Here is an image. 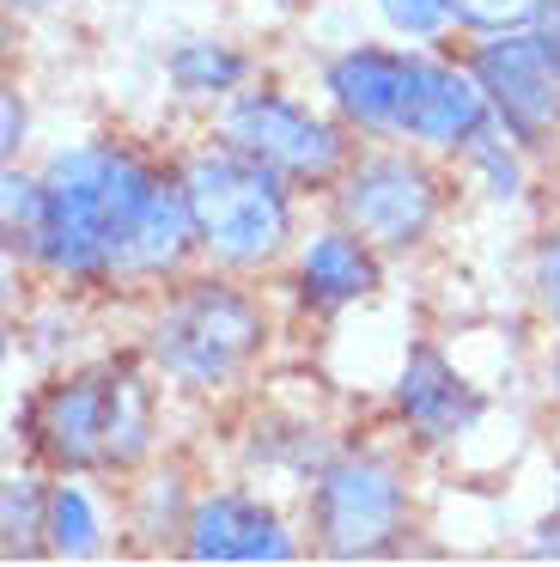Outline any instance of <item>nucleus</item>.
<instances>
[{"label": "nucleus", "instance_id": "nucleus-1", "mask_svg": "<svg viewBox=\"0 0 560 567\" xmlns=\"http://www.w3.org/2000/svg\"><path fill=\"white\" fill-rule=\"evenodd\" d=\"M7 250L61 281H165L201 250V233L177 172L92 141L61 147L37 172L31 226Z\"/></svg>", "mask_w": 560, "mask_h": 567}, {"label": "nucleus", "instance_id": "nucleus-2", "mask_svg": "<svg viewBox=\"0 0 560 567\" xmlns=\"http://www.w3.org/2000/svg\"><path fill=\"white\" fill-rule=\"evenodd\" d=\"M24 440L43 464L85 476V470H134L153 452L158 396L134 360H92L61 372L24 409Z\"/></svg>", "mask_w": 560, "mask_h": 567}, {"label": "nucleus", "instance_id": "nucleus-3", "mask_svg": "<svg viewBox=\"0 0 560 567\" xmlns=\"http://www.w3.org/2000/svg\"><path fill=\"white\" fill-rule=\"evenodd\" d=\"M177 177H183V196H189L201 250L219 269H268L292 245V226H299L292 184L256 153L231 147L226 135L195 147L177 165Z\"/></svg>", "mask_w": 560, "mask_h": 567}, {"label": "nucleus", "instance_id": "nucleus-4", "mask_svg": "<svg viewBox=\"0 0 560 567\" xmlns=\"http://www.w3.org/2000/svg\"><path fill=\"white\" fill-rule=\"evenodd\" d=\"M268 342V311L226 275H201L183 281L177 293L158 306L153 336H146V360L165 372L177 391H226Z\"/></svg>", "mask_w": 560, "mask_h": 567}, {"label": "nucleus", "instance_id": "nucleus-5", "mask_svg": "<svg viewBox=\"0 0 560 567\" xmlns=\"http://www.w3.org/2000/svg\"><path fill=\"white\" fill-rule=\"evenodd\" d=\"M219 135L231 147L256 153L262 165H274L292 189H335V177L353 165L348 153V123L323 116L311 104L287 99V92H231V104L219 111Z\"/></svg>", "mask_w": 560, "mask_h": 567}, {"label": "nucleus", "instance_id": "nucleus-6", "mask_svg": "<svg viewBox=\"0 0 560 567\" xmlns=\"http://www.w3.org/2000/svg\"><path fill=\"white\" fill-rule=\"evenodd\" d=\"M438 208H445L438 172L421 153H408V141H390L384 153H365L335 177V226L360 233L377 250L426 245Z\"/></svg>", "mask_w": 560, "mask_h": 567}, {"label": "nucleus", "instance_id": "nucleus-7", "mask_svg": "<svg viewBox=\"0 0 560 567\" xmlns=\"http://www.w3.org/2000/svg\"><path fill=\"white\" fill-rule=\"evenodd\" d=\"M408 530V482L384 457H329L311 482V537L335 561L384 555Z\"/></svg>", "mask_w": 560, "mask_h": 567}, {"label": "nucleus", "instance_id": "nucleus-8", "mask_svg": "<svg viewBox=\"0 0 560 567\" xmlns=\"http://www.w3.org/2000/svg\"><path fill=\"white\" fill-rule=\"evenodd\" d=\"M469 74L487 92L494 123L518 141L523 153L554 147L560 135V68L542 55L530 31H499V38H475Z\"/></svg>", "mask_w": 560, "mask_h": 567}, {"label": "nucleus", "instance_id": "nucleus-9", "mask_svg": "<svg viewBox=\"0 0 560 567\" xmlns=\"http://www.w3.org/2000/svg\"><path fill=\"white\" fill-rule=\"evenodd\" d=\"M421 68H426V55L360 43V50H341L335 62L323 68V92H329V104H335V116L348 128H360V135H372V141H408Z\"/></svg>", "mask_w": 560, "mask_h": 567}, {"label": "nucleus", "instance_id": "nucleus-10", "mask_svg": "<svg viewBox=\"0 0 560 567\" xmlns=\"http://www.w3.org/2000/svg\"><path fill=\"white\" fill-rule=\"evenodd\" d=\"M183 555H189V561H226V567L292 561V555H299V537H292L287 518H280L262 494L219 488V494H201V501L189 506Z\"/></svg>", "mask_w": 560, "mask_h": 567}, {"label": "nucleus", "instance_id": "nucleus-11", "mask_svg": "<svg viewBox=\"0 0 560 567\" xmlns=\"http://www.w3.org/2000/svg\"><path fill=\"white\" fill-rule=\"evenodd\" d=\"M396 415L421 445H457L481 421V391L457 379V367L433 342H414L396 372Z\"/></svg>", "mask_w": 560, "mask_h": 567}, {"label": "nucleus", "instance_id": "nucleus-12", "mask_svg": "<svg viewBox=\"0 0 560 567\" xmlns=\"http://www.w3.org/2000/svg\"><path fill=\"white\" fill-rule=\"evenodd\" d=\"M494 128L487 92L475 86L469 62H438L426 55L421 68V92H414V116H408V147L421 153H469L475 141Z\"/></svg>", "mask_w": 560, "mask_h": 567}, {"label": "nucleus", "instance_id": "nucleus-13", "mask_svg": "<svg viewBox=\"0 0 560 567\" xmlns=\"http://www.w3.org/2000/svg\"><path fill=\"white\" fill-rule=\"evenodd\" d=\"M384 250L365 245L360 233H348V226H329V233H317L311 245L299 250V269H292V293H299L304 311H348L360 306V299L377 293V281H384Z\"/></svg>", "mask_w": 560, "mask_h": 567}, {"label": "nucleus", "instance_id": "nucleus-14", "mask_svg": "<svg viewBox=\"0 0 560 567\" xmlns=\"http://www.w3.org/2000/svg\"><path fill=\"white\" fill-rule=\"evenodd\" d=\"M243 80H250V62H243L231 43H183L177 55H170V86H177V99H231V92H243Z\"/></svg>", "mask_w": 560, "mask_h": 567}, {"label": "nucleus", "instance_id": "nucleus-15", "mask_svg": "<svg viewBox=\"0 0 560 567\" xmlns=\"http://www.w3.org/2000/svg\"><path fill=\"white\" fill-rule=\"evenodd\" d=\"M97 543H104V518H97L92 494L80 482H55L49 488V555L85 561V555H97Z\"/></svg>", "mask_w": 560, "mask_h": 567}, {"label": "nucleus", "instance_id": "nucleus-16", "mask_svg": "<svg viewBox=\"0 0 560 567\" xmlns=\"http://www.w3.org/2000/svg\"><path fill=\"white\" fill-rule=\"evenodd\" d=\"M0 537L7 555H37L49 549V488L37 476H7V513H0Z\"/></svg>", "mask_w": 560, "mask_h": 567}, {"label": "nucleus", "instance_id": "nucleus-17", "mask_svg": "<svg viewBox=\"0 0 560 567\" xmlns=\"http://www.w3.org/2000/svg\"><path fill=\"white\" fill-rule=\"evenodd\" d=\"M518 153H523V147L494 123L469 153H463V159H469V172L481 177V189H487L494 202H518V189H523V165H518Z\"/></svg>", "mask_w": 560, "mask_h": 567}, {"label": "nucleus", "instance_id": "nucleus-18", "mask_svg": "<svg viewBox=\"0 0 560 567\" xmlns=\"http://www.w3.org/2000/svg\"><path fill=\"white\" fill-rule=\"evenodd\" d=\"M548 0H450V19L469 38H499V31H530V19Z\"/></svg>", "mask_w": 560, "mask_h": 567}, {"label": "nucleus", "instance_id": "nucleus-19", "mask_svg": "<svg viewBox=\"0 0 560 567\" xmlns=\"http://www.w3.org/2000/svg\"><path fill=\"white\" fill-rule=\"evenodd\" d=\"M377 19L408 43H438L457 25V19H450V0H377Z\"/></svg>", "mask_w": 560, "mask_h": 567}, {"label": "nucleus", "instance_id": "nucleus-20", "mask_svg": "<svg viewBox=\"0 0 560 567\" xmlns=\"http://www.w3.org/2000/svg\"><path fill=\"white\" fill-rule=\"evenodd\" d=\"M536 306H542L548 323H560V220L542 233V245H536Z\"/></svg>", "mask_w": 560, "mask_h": 567}, {"label": "nucleus", "instance_id": "nucleus-21", "mask_svg": "<svg viewBox=\"0 0 560 567\" xmlns=\"http://www.w3.org/2000/svg\"><path fill=\"white\" fill-rule=\"evenodd\" d=\"M530 38H536V43H542V55H548V62H554V68H560V0H548L542 13H536V19H530Z\"/></svg>", "mask_w": 560, "mask_h": 567}, {"label": "nucleus", "instance_id": "nucleus-22", "mask_svg": "<svg viewBox=\"0 0 560 567\" xmlns=\"http://www.w3.org/2000/svg\"><path fill=\"white\" fill-rule=\"evenodd\" d=\"M0 153H7V159H19V153H24V99H19V92H7V123H0Z\"/></svg>", "mask_w": 560, "mask_h": 567}, {"label": "nucleus", "instance_id": "nucleus-23", "mask_svg": "<svg viewBox=\"0 0 560 567\" xmlns=\"http://www.w3.org/2000/svg\"><path fill=\"white\" fill-rule=\"evenodd\" d=\"M262 7H274V13H292V7H304V0H262Z\"/></svg>", "mask_w": 560, "mask_h": 567}, {"label": "nucleus", "instance_id": "nucleus-24", "mask_svg": "<svg viewBox=\"0 0 560 567\" xmlns=\"http://www.w3.org/2000/svg\"><path fill=\"white\" fill-rule=\"evenodd\" d=\"M12 7H24V13H43L49 0H12Z\"/></svg>", "mask_w": 560, "mask_h": 567}, {"label": "nucleus", "instance_id": "nucleus-25", "mask_svg": "<svg viewBox=\"0 0 560 567\" xmlns=\"http://www.w3.org/2000/svg\"><path fill=\"white\" fill-rule=\"evenodd\" d=\"M554 391H560V354H554Z\"/></svg>", "mask_w": 560, "mask_h": 567}]
</instances>
